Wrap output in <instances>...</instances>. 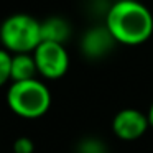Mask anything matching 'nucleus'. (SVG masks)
<instances>
[{"mask_svg": "<svg viewBox=\"0 0 153 153\" xmlns=\"http://www.w3.org/2000/svg\"><path fill=\"white\" fill-rule=\"evenodd\" d=\"M105 27L119 45L138 46L153 35V13L138 0H115L107 10Z\"/></svg>", "mask_w": 153, "mask_h": 153, "instance_id": "nucleus-1", "label": "nucleus"}, {"mask_svg": "<svg viewBox=\"0 0 153 153\" xmlns=\"http://www.w3.org/2000/svg\"><path fill=\"white\" fill-rule=\"evenodd\" d=\"M7 105L22 119H40L51 107V92L46 84L36 77L10 82L7 89Z\"/></svg>", "mask_w": 153, "mask_h": 153, "instance_id": "nucleus-2", "label": "nucleus"}, {"mask_svg": "<svg viewBox=\"0 0 153 153\" xmlns=\"http://www.w3.org/2000/svg\"><path fill=\"white\" fill-rule=\"evenodd\" d=\"M0 43L12 54L33 53L41 43V22L28 13H13L0 25Z\"/></svg>", "mask_w": 153, "mask_h": 153, "instance_id": "nucleus-3", "label": "nucleus"}, {"mask_svg": "<svg viewBox=\"0 0 153 153\" xmlns=\"http://www.w3.org/2000/svg\"><path fill=\"white\" fill-rule=\"evenodd\" d=\"M33 58L36 63L38 74L43 76L45 79H59L69 69V54L64 45L41 41L33 51Z\"/></svg>", "mask_w": 153, "mask_h": 153, "instance_id": "nucleus-4", "label": "nucleus"}, {"mask_svg": "<svg viewBox=\"0 0 153 153\" xmlns=\"http://www.w3.org/2000/svg\"><path fill=\"white\" fill-rule=\"evenodd\" d=\"M148 115L138 109H122L112 120V130L115 137L125 142L138 140L148 130Z\"/></svg>", "mask_w": 153, "mask_h": 153, "instance_id": "nucleus-5", "label": "nucleus"}, {"mask_svg": "<svg viewBox=\"0 0 153 153\" xmlns=\"http://www.w3.org/2000/svg\"><path fill=\"white\" fill-rule=\"evenodd\" d=\"M115 45L117 41L114 40L105 25L92 27L84 33L82 40H81V51L89 59H100V58L107 56Z\"/></svg>", "mask_w": 153, "mask_h": 153, "instance_id": "nucleus-6", "label": "nucleus"}, {"mask_svg": "<svg viewBox=\"0 0 153 153\" xmlns=\"http://www.w3.org/2000/svg\"><path fill=\"white\" fill-rule=\"evenodd\" d=\"M71 38V25L61 17H50L41 22V41L64 45Z\"/></svg>", "mask_w": 153, "mask_h": 153, "instance_id": "nucleus-7", "label": "nucleus"}, {"mask_svg": "<svg viewBox=\"0 0 153 153\" xmlns=\"http://www.w3.org/2000/svg\"><path fill=\"white\" fill-rule=\"evenodd\" d=\"M38 74L33 53L12 54V82L35 79Z\"/></svg>", "mask_w": 153, "mask_h": 153, "instance_id": "nucleus-8", "label": "nucleus"}, {"mask_svg": "<svg viewBox=\"0 0 153 153\" xmlns=\"http://www.w3.org/2000/svg\"><path fill=\"white\" fill-rule=\"evenodd\" d=\"M12 82V53L0 48V87Z\"/></svg>", "mask_w": 153, "mask_h": 153, "instance_id": "nucleus-9", "label": "nucleus"}, {"mask_svg": "<svg viewBox=\"0 0 153 153\" xmlns=\"http://www.w3.org/2000/svg\"><path fill=\"white\" fill-rule=\"evenodd\" d=\"M13 153H33L35 152V143L30 137H18L13 142Z\"/></svg>", "mask_w": 153, "mask_h": 153, "instance_id": "nucleus-10", "label": "nucleus"}, {"mask_svg": "<svg viewBox=\"0 0 153 153\" xmlns=\"http://www.w3.org/2000/svg\"><path fill=\"white\" fill-rule=\"evenodd\" d=\"M148 122H150V127L153 128V102H152V105H150V109H148Z\"/></svg>", "mask_w": 153, "mask_h": 153, "instance_id": "nucleus-11", "label": "nucleus"}, {"mask_svg": "<svg viewBox=\"0 0 153 153\" xmlns=\"http://www.w3.org/2000/svg\"><path fill=\"white\" fill-rule=\"evenodd\" d=\"M99 153H107V152H105V150H102V152H99Z\"/></svg>", "mask_w": 153, "mask_h": 153, "instance_id": "nucleus-12", "label": "nucleus"}]
</instances>
